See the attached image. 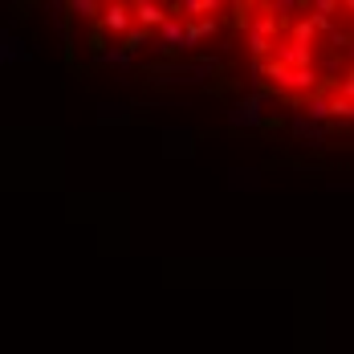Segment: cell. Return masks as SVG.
<instances>
[{
  "label": "cell",
  "instance_id": "1",
  "mask_svg": "<svg viewBox=\"0 0 354 354\" xmlns=\"http://www.w3.org/2000/svg\"><path fill=\"white\" fill-rule=\"evenodd\" d=\"M102 29H106L114 41H122V33L135 29V4H131V0H106V8H102Z\"/></svg>",
  "mask_w": 354,
  "mask_h": 354
},
{
  "label": "cell",
  "instance_id": "2",
  "mask_svg": "<svg viewBox=\"0 0 354 354\" xmlns=\"http://www.w3.org/2000/svg\"><path fill=\"white\" fill-rule=\"evenodd\" d=\"M273 57H281L285 66H314V41H297V37H289V41H277V49H273Z\"/></svg>",
  "mask_w": 354,
  "mask_h": 354
},
{
  "label": "cell",
  "instance_id": "3",
  "mask_svg": "<svg viewBox=\"0 0 354 354\" xmlns=\"http://www.w3.org/2000/svg\"><path fill=\"white\" fill-rule=\"evenodd\" d=\"M131 4H135V25L151 29V33H159V25L171 17V4H163V0H131Z\"/></svg>",
  "mask_w": 354,
  "mask_h": 354
},
{
  "label": "cell",
  "instance_id": "4",
  "mask_svg": "<svg viewBox=\"0 0 354 354\" xmlns=\"http://www.w3.org/2000/svg\"><path fill=\"white\" fill-rule=\"evenodd\" d=\"M159 49H163V53L192 49V41H187V25H179V17H167V21L159 25Z\"/></svg>",
  "mask_w": 354,
  "mask_h": 354
},
{
  "label": "cell",
  "instance_id": "5",
  "mask_svg": "<svg viewBox=\"0 0 354 354\" xmlns=\"http://www.w3.org/2000/svg\"><path fill=\"white\" fill-rule=\"evenodd\" d=\"M314 90H322V73L314 70V66H297L293 77H289V90H285V94H314Z\"/></svg>",
  "mask_w": 354,
  "mask_h": 354
},
{
  "label": "cell",
  "instance_id": "6",
  "mask_svg": "<svg viewBox=\"0 0 354 354\" xmlns=\"http://www.w3.org/2000/svg\"><path fill=\"white\" fill-rule=\"evenodd\" d=\"M293 135H297V139H310V147H322V142H326V135L314 127L310 114H297V118H293Z\"/></svg>",
  "mask_w": 354,
  "mask_h": 354
},
{
  "label": "cell",
  "instance_id": "7",
  "mask_svg": "<svg viewBox=\"0 0 354 354\" xmlns=\"http://www.w3.org/2000/svg\"><path fill=\"white\" fill-rule=\"evenodd\" d=\"M216 33V17L212 12H204V17H192L187 21V41L196 45V41H204V37H212Z\"/></svg>",
  "mask_w": 354,
  "mask_h": 354
},
{
  "label": "cell",
  "instance_id": "8",
  "mask_svg": "<svg viewBox=\"0 0 354 354\" xmlns=\"http://www.w3.org/2000/svg\"><path fill=\"white\" fill-rule=\"evenodd\" d=\"M73 17H82V21H102V8H106V0H70Z\"/></svg>",
  "mask_w": 354,
  "mask_h": 354
},
{
  "label": "cell",
  "instance_id": "9",
  "mask_svg": "<svg viewBox=\"0 0 354 354\" xmlns=\"http://www.w3.org/2000/svg\"><path fill=\"white\" fill-rule=\"evenodd\" d=\"M232 122H265V118H261V98H257V94L245 98L241 106L232 110Z\"/></svg>",
  "mask_w": 354,
  "mask_h": 354
},
{
  "label": "cell",
  "instance_id": "10",
  "mask_svg": "<svg viewBox=\"0 0 354 354\" xmlns=\"http://www.w3.org/2000/svg\"><path fill=\"white\" fill-rule=\"evenodd\" d=\"M318 21H314V17H297V21H293V29H289V37H297V41H318Z\"/></svg>",
  "mask_w": 354,
  "mask_h": 354
},
{
  "label": "cell",
  "instance_id": "11",
  "mask_svg": "<svg viewBox=\"0 0 354 354\" xmlns=\"http://www.w3.org/2000/svg\"><path fill=\"white\" fill-rule=\"evenodd\" d=\"M204 12H208L204 0H176V4H171V17H187V21H192V17H204Z\"/></svg>",
  "mask_w": 354,
  "mask_h": 354
},
{
  "label": "cell",
  "instance_id": "12",
  "mask_svg": "<svg viewBox=\"0 0 354 354\" xmlns=\"http://www.w3.org/2000/svg\"><path fill=\"white\" fill-rule=\"evenodd\" d=\"M269 8H273L281 21H289L293 12H306V8H310V0H269Z\"/></svg>",
  "mask_w": 354,
  "mask_h": 354
},
{
  "label": "cell",
  "instance_id": "13",
  "mask_svg": "<svg viewBox=\"0 0 354 354\" xmlns=\"http://www.w3.org/2000/svg\"><path fill=\"white\" fill-rule=\"evenodd\" d=\"M147 33H151V29H142V25H135L131 33H122V49H131V53H139L142 45H147Z\"/></svg>",
  "mask_w": 354,
  "mask_h": 354
},
{
  "label": "cell",
  "instance_id": "14",
  "mask_svg": "<svg viewBox=\"0 0 354 354\" xmlns=\"http://www.w3.org/2000/svg\"><path fill=\"white\" fill-rule=\"evenodd\" d=\"M98 57L110 62V66H131V57H135V53H131V49H102Z\"/></svg>",
  "mask_w": 354,
  "mask_h": 354
},
{
  "label": "cell",
  "instance_id": "15",
  "mask_svg": "<svg viewBox=\"0 0 354 354\" xmlns=\"http://www.w3.org/2000/svg\"><path fill=\"white\" fill-rule=\"evenodd\" d=\"M204 4H208V12H220L224 8V0H204Z\"/></svg>",
  "mask_w": 354,
  "mask_h": 354
},
{
  "label": "cell",
  "instance_id": "16",
  "mask_svg": "<svg viewBox=\"0 0 354 354\" xmlns=\"http://www.w3.org/2000/svg\"><path fill=\"white\" fill-rule=\"evenodd\" d=\"M342 8H346V12H354V0H342Z\"/></svg>",
  "mask_w": 354,
  "mask_h": 354
},
{
  "label": "cell",
  "instance_id": "17",
  "mask_svg": "<svg viewBox=\"0 0 354 354\" xmlns=\"http://www.w3.org/2000/svg\"><path fill=\"white\" fill-rule=\"evenodd\" d=\"M163 4H176V0H163Z\"/></svg>",
  "mask_w": 354,
  "mask_h": 354
}]
</instances>
